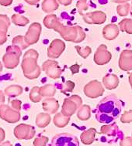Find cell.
Instances as JSON below:
<instances>
[{
    "mask_svg": "<svg viewBox=\"0 0 132 146\" xmlns=\"http://www.w3.org/2000/svg\"><path fill=\"white\" fill-rule=\"evenodd\" d=\"M123 103L114 94L103 98L96 109V118L100 123L110 124L117 118L121 113Z\"/></svg>",
    "mask_w": 132,
    "mask_h": 146,
    "instance_id": "1",
    "label": "cell"
},
{
    "mask_svg": "<svg viewBox=\"0 0 132 146\" xmlns=\"http://www.w3.org/2000/svg\"><path fill=\"white\" fill-rule=\"evenodd\" d=\"M21 67L23 74L27 79L34 80L41 75V67L38 66V59L23 58L21 64Z\"/></svg>",
    "mask_w": 132,
    "mask_h": 146,
    "instance_id": "2",
    "label": "cell"
},
{
    "mask_svg": "<svg viewBox=\"0 0 132 146\" xmlns=\"http://www.w3.org/2000/svg\"><path fill=\"white\" fill-rule=\"evenodd\" d=\"M22 55V50L16 46H9L6 53L3 57L4 65L7 69H14L18 66L19 57Z\"/></svg>",
    "mask_w": 132,
    "mask_h": 146,
    "instance_id": "3",
    "label": "cell"
},
{
    "mask_svg": "<svg viewBox=\"0 0 132 146\" xmlns=\"http://www.w3.org/2000/svg\"><path fill=\"white\" fill-rule=\"evenodd\" d=\"M51 146H79V142L75 135L62 133L53 138Z\"/></svg>",
    "mask_w": 132,
    "mask_h": 146,
    "instance_id": "4",
    "label": "cell"
},
{
    "mask_svg": "<svg viewBox=\"0 0 132 146\" xmlns=\"http://www.w3.org/2000/svg\"><path fill=\"white\" fill-rule=\"evenodd\" d=\"M104 93V88L102 84L97 80H92L84 87V94L89 98H97Z\"/></svg>",
    "mask_w": 132,
    "mask_h": 146,
    "instance_id": "5",
    "label": "cell"
},
{
    "mask_svg": "<svg viewBox=\"0 0 132 146\" xmlns=\"http://www.w3.org/2000/svg\"><path fill=\"white\" fill-rule=\"evenodd\" d=\"M42 70L46 75L52 79H58L62 75V70L58 66V62L51 60H46L42 65Z\"/></svg>",
    "mask_w": 132,
    "mask_h": 146,
    "instance_id": "6",
    "label": "cell"
},
{
    "mask_svg": "<svg viewBox=\"0 0 132 146\" xmlns=\"http://www.w3.org/2000/svg\"><path fill=\"white\" fill-rule=\"evenodd\" d=\"M41 33V25L38 23H34L30 26L27 33L24 36L25 40L29 46L38 42Z\"/></svg>",
    "mask_w": 132,
    "mask_h": 146,
    "instance_id": "7",
    "label": "cell"
},
{
    "mask_svg": "<svg viewBox=\"0 0 132 146\" xmlns=\"http://www.w3.org/2000/svg\"><path fill=\"white\" fill-rule=\"evenodd\" d=\"M0 117L9 122L13 123L19 121L20 114L19 111L14 110L9 105L3 104L0 105Z\"/></svg>",
    "mask_w": 132,
    "mask_h": 146,
    "instance_id": "8",
    "label": "cell"
},
{
    "mask_svg": "<svg viewBox=\"0 0 132 146\" xmlns=\"http://www.w3.org/2000/svg\"><path fill=\"white\" fill-rule=\"evenodd\" d=\"M112 58L111 53L107 50V46L100 45L97 48L94 54V61L98 65H104L108 64Z\"/></svg>",
    "mask_w": 132,
    "mask_h": 146,
    "instance_id": "9",
    "label": "cell"
},
{
    "mask_svg": "<svg viewBox=\"0 0 132 146\" xmlns=\"http://www.w3.org/2000/svg\"><path fill=\"white\" fill-rule=\"evenodd\" d=\"M65 49V42L61 40L56 39L51 42L48 49V56L50 58H58Z\"/></svg>",
    "mask_w": 132,
    "mask_h": 146,
    "instance_id": "10",
    "label": "cell"
},
{
    "mask_svg": "<svg viewBox=\"0 0 132 146\" xmlns=\"http://www.w3.org/2000/svg\"><path fill=\"white\" fill-rule=\"evenodd\" d=\"M56 32L59 33L62 38L66 41L76 42L77 38H78V27H64L63 25H61V27L58 28Z\"/></svg>",
    "mask_w": 132,
    "mask_h": 146,
    "instance_id": "11",
    "label": "cell"
},
{
    "mask_svg": "<svg viewBox=\"0 0 132 146\" xmlns=\"http://www.w3.org/2000/svg\"><path fill=\"white\" fill-rule=\"evenodd\" d=\"M84 21L88 24H103L107 20V16L101 11H96L93 13L83 15Z\"/></svg>",
    "mask_w": 132,
    "mask_h": 146,
    "instance_id": "12",
    "label": "cell"
},
{
    "mask_svg": "<svg viewBox=\"0 0 132 146\" xmlns=\"http://www.w3.org/2000/svg\"><path fill=\"white\" fill-rule=\"evenodd\" d=\"M119 66L124 71L132 70V50H124L122 52L119 60Z\"/></svg>",
    "mask_w": 132,
    "mask_h": 146,
    "instance_id": "13",
    "label": "cell"
},
{
    "mask_svg": "<svg viewBox=\"0 0 132 146\" xmlns=\"http://www.w3.org/2000/svg\"><path fill=\"white\" fill-rule=\"evenodd\" d=\"M42 108L47 112L50 114H54L59 108L58 101L54 98H47L42 102Z\"/></svg>",
    "mask_w": 132,
    "mask_h": 146,
    "instance_id": "14",
    "label": "cell"
},
{
    "mask_svg": "<svg viewBox=\"0 0 132 146\" xmlns=\"http://www.w3.org/2000/svg\"><path fill=\"white\" fill-rule=\"evenodd\" d=\"M119 34V28L115 24H109L103 28V37L108 40L116 39Z\"/></svg>",
    "mask_w": 132,
    "mask_h": 146,
    "instance_id": "15",
    "label": "cell"
},
{
    "mask_svg": "<svg viewBox=\"0 0 132 146\" xmlns=\"http://www.w3.org/2000/svg\"><path fill=\"white\" fill-rule=\"evenodd\" d=\"M78 108L77 104L72 100H71L69 98H65L64 103H63V105H62V113L65 116L70 117L76 112V111Z\"/></svg>",
    "mask_w": 132,
    "mask_h": 146,
    "instance_id": "16",
    "label": "cell"
},
{
    "mask_svg": "<svg viewBox=\"0 0 132 146\" xmlns=\"http://www.w3.org/2000/svg\"><path fill=\"white\" fill-rule=\"evenodd\" d=\"M44 25L48 29H53L57 31L58 28L61 27L62 23L58 21L57 16L54 14H50L47 16L44 19Z\"/></svg>",
    "mask_w": 132,
    "mask_h": 146,
    "instance_id": "17",
    "label": "cell"
},
{
    "mask_svg": "<svg viewBox=\"0 0 132 146\" xmlns=\"http://www.w3.org/2000/svg\"><path fill=\"white\" fill-rule=\"evenodd\" d=\"M103 84L105 88L109 90L115 89L118 86L119 79L116 75L108 74L103 78Z\"/></svg>",
    "mask_w": 132,
    "mask_h": 146,
    "instance_id": "18",
    "label": "cell"
},
{
    "mask_svg": "<svg viewBox=\"0 0 132 146\" xmlns=\"http://www.w3.org/2000/svg\"><path fill=\"white\" fill-rule=\"evenodd\" d=\"M23 88L20 85H10L5 88L4 93L9 98H16L23 93Z\"/></svg>",
    "mask_w": 132,
    "mask_h": 146,
    "instance_id": "19",
    "label": "cell"
},
{
    "mask_svg": "<svg viewBox=\"0 0 132 146\" xmlns=\"http://www.w3.org/2000/svg\"><path fill=\"white\" fill-rule=\"evenodd\" d=\"M42 98H52L56 93V88L54 84H46L40 88Z\"/></svg>",
    "mask_w": 132,
    "mask_h": 146,
    "instance_id": "20",
    "label": "cell"
},
{
    "mask_svg": "<svg viewBox=\"0 0 132 146\" xmlns=\"http://www.w3.org/2000/svg\"><path fill=\"white\" fill-rule=\"evenodd\" d=\"M41 8L44 12L50 13L58 8V3L57 0H44Z\"/></svg>",
    "mask_w": 132,
    "mask_h": 146,
    "instance_id": "21",
    "label": "cell"
},
{
    "mask_svg": "<svg viewBox=\"0 0 132 146\" xmlns=\"http://www.w3.org/2000/svg\"><path fill=\"white\" fill-rule=\"evenodd\" d=\"M29 22L27 17L19 14H14L12 16V23L18 27H25L29 23Z\"/></svg>",
    "mask_w": 132,
    "mask_h": 146,
    "instance_id": "22",
    "label": "cell"
},
{
    "mask_svg": "<svg viewBox=\"0 0 132 146\" xmlns=\"http://www.w3.org/2000/svg\"><path fill=\"white\" fill-rule=\"evenodd\" d=\"M90 114H91V112H90V108L89 105L84 104L78 108V117L79 119L83 120V121L88 120L90 117Z\"/></svg>",
    "mask_w": 132,
    "mask_h": 146,
    "instance_id": "23",
    "label": "cell"
},
{
    "mask_svg": "<svg viewBox=\"0 0 132 146\" xmlns=\"http://www.w3.org/2000/svg\"><path fill=\"white\" fill-rule=\"evenodd\" d=\"M69 119H70V117L65 116L62 113L57 114L54 117V125H56L58 127H64L67 125Z\"/></svg>",
    "mask_w": 132,
    "mask_h": 146,
    "instance_id": "24",
    "label": "cell"
},
{
    "mask_svg": "<svg viewBox=\"0 0 132 146\" xmlns=\"http://www.w3.org/2000/svg\"><path fill=\"white\" fill-rule=\"evenodd\" d=\"M51 121V117L48 114H44V113H41L37 116V124L39 127H45Z\"/></svg>",
    "mask_w": 132,
    "mask_h": 146,
    "instance_id": "25",
    "label": "cell"
},
{
    "mask_svg": "<svg viewBox=\"0 0 132 146\" xmlns=\"http://www.w3.org/2000/svg\"><path fill=\"white\" fill-rule=\"evenodd\" d=\"M30 101L34 103H38L41 101L42 96L40 92V88L39 87H34L31 89L30 92Z\"/></svg>",
    "mask_w": 132,
    "mask_h": 146,
    "instance_id": "26",
    "label": "cell"
},
{
    "mask_svg": "<svg viewBox=\"0 0 132 146\" xmlns=\"http://www.w3.org/2000/svg\"><path fill=\"white\" fill-rule=\"evenodd\" d=\"M95 133H96V131L94 130V128H90V130L84 132L82 135V142L84 144L92 143L93 139H94Z\"/></svg>",
    "mask_w": 132,
    "mask_h": 146,
    "instance_id": "27",
    "label": "cell"
},
{
    "mask_svg": "<svg viewBox=\"0 0 132 146\" xmlns=\"http://www.w3.org/2000/svg\"><path fill=\"white\" fill-rule=\"evenodd\" d=\"M13 45L16 46L21 50L27 49L29 46V45L27 44L25 40L24 36H17L16 37H14L13 40Z\"/></svg>",
    "mask_w": 132,
    "mask_h": 146,
    "instance_id": "28",
    "label": "cell"
},
{
    "mask_svg": "<svg viewBox=\"0 0 132 146\" xmlns=\"http://www.w3.org/2000/svg\"><path fill=\"white\" fill-rule=\"evenodd\" d=\"M120 29L123 32H127L129 34H132V19H125L120 23Z\"/></svg>",
    "mask_w": 132,
    "mask_h": 146,
    "instance_id": "29",
    "label": "cell"
},
{
    "mask_svg": "<svg viewBox=\"0 0 132 146\" xmlns=\"http://www.w3.org/2000/svg\"><path fill=\"white\" fill-rule=\"evenodd\" d=\"M10 26V20L6 15H0V31L7 32L9 27Z\"/></svg>",
    "mask_w": 132,
    "mask_h": 146,
    "instance_id": "30",
    "label": "cell"
},
{
    "mask_svg": "<svg viewBox=\"0 0 132 146\" xmlns=\"http://www.w3.org/2000/svg\"><path fill=\"white\" fill-rule=\"evenodd\" d=\"M76 49L78 54L80 55V56H82L84 59L87 58L90 55V53L92 52L91 48L89 47V46H86V47L82 48L80 46H76Z\"/></svg>",
    "mask_w": 132,
    "mask_h": 146,
    "instance_id": "31",
    "label": "cell"
},
{
    "mask_svg": "<svg viewBox=\"0 0 132 146\" xmlns=\"http://www.w3.org/2000/svg\"><path fill=\"white\" fill-rule=\"evenodd\" d=\"M130 9V5L128 3H125L123 5H120L117 6V13L121 16H126L129 13Z\"/></svg>",
    "mask_w": 132,
    "mask_h": 146,
    "instance_id": "32",
    "label": "cell"
},
{
    "mask_svg": "<svg viewBox=\"0 0 132 146\" xmlns=\"http://www.w3.org/2000/svg\"><path fill=\"white\" fill-rule=\"evenodd\" d=\"M74 88H75V84L72 81L68 80V81H66L64 84L62 85L61 91H62V93L72 92Z\"/></svg>",
    "mask_w": 132,
    "mask_h": 146,
    "instance_id": "33",
    "label": "cell"
},
{
    "mask_svg": "<svg viewBox=\"0 0 132 146\" xmlns=\"http://www.w3.org/2000/svg\"><path fill=\"white\" fill-rule=\"evenodd\" d=\"M77 9L80 15H83L84 11L88 9V5H87L86 0H78L77 3Z\"/></svg>",
    "mask_w": 132,
    "mask_h": 146,
    "instance_id": "34",
    "label": "cell"
},
{
    "mask_svg": "<svg viewBox=\"0 0 132 146\" xmlns=\"http://www.w3.org/2000/svg\"><path fill=\"white\" fill-rule=\"evenodd\" d=\"M38 53L35 50H33V49H30L29 50H27L26 53H25L24 56H23V58H27V57H30V58H34L38 59Z\"/></svg>",
    "mask_w": 132,
    "mask_h": 146,
    "instance_id": "35",
    "label": "cell"
},
{
    "mask_svg": "<svg viewBox=\"0 0 132 146\" xmlns=\"http://www.w3.org/2000/svg\"><path fill=\"white\" fill-rule=\"evenodd\" d=\"M78 27V38H77V40L76 41V43H78V42H80L82 41H83L85 40V38H86V33H84L83 29L82 28L80 27Z\"/></svg>",
    "mask_w": 132,
    "mask_h": 146,
    "instance_id": "36",
    "label": "cell"
},
{
    "mask_svg": "<svg viewBox=\"0 0 132 146\" xmlns=\"http://www.w3.org/2000/svg\"><path fill=\"white\" fill-rule=\"evenodd\" d=\"M10 104L12 108H13L14 110H16V111H19L21 108L22 102L19 100H13L10 102Z\"/></svg>",
    "mask_w": 132,
    "mask_h": 146,
    "instance_id": "37",
    "label": "cell"
},
{
    "mask_svg": "<svg viewBox=\"0 0 132 146\" xmlns=\"http://www.w3.org/2000/svg\"><path fill=\"white\" fill-rule=\"evenodd\" d=\"M121 121L123 122H128L132 121V111H126L124 114L122 116Z\"/></svg>",
    "mask_w": 132,
    "mask_h": 146,
    "instance_id": "38",
    "label": "cell"
},
{
    "mask_svg": "<svg viewBox=\"0 0 132 146\" xmlns=\"http://www.w3.org/2000/svg\"><path fill=\"white\" fill-rule=\"evenodd\" d=\"M69 98H70L71 100H72V101H74L76 104H77V106H78V108L82 105V98L79 97V96L72 95V96H71Z\"/></svg>",
    "mask_w": 132,
    "mask_h": 146,
    "instance_id": "39",
    "label": "cell"
},
{
    "mask_svg": "<svg viewBox=\"0 0 132 146\" xmlns=\"http://www.w3.org/2000/svg\"><path fill=\"white\" fill-rule=\"evenodd\" d=\"M7 40V36H6V33L0 31V46L3 45Z\"/></svg>",
    "mask_w": 132,
    "mask_h": 146,
    "instance_id": "40",
    "label": "cell"
},
{
    "mask_svg": "<svg viewBox=\"0 0 132 146\" xmlns=\"http://www.w3.org/2000/svg\"><path fill=\"white\" fill-rule=\"evenodd\" d=\"M79 65L77 64H74V65H72V66H70V70L71 71H72V73L73 74H77V73H78L79 72Z\"/></svg>",
    "mask_w": 132,
    "mask_h": 146,
    "instance_id": "41",
    "label": "cell"
},
{
    "mask_svg": "<svg viewBox=\"0 0 132 146\" xmlns=\"http://www.w3.org/2000/svg\"><path fill=\"white\" fill-rule=\"evenodd\" d=\"M13 3V0H0V5L3 6H9Z\"/></svg>",
    "mask_w": 132,
    "mask_h": 146,
    "instance_id": "42",
    "label": "cell"
},
{
    "mask_svg": "<svg viewBox=\"0 0 132 146\" xmlns=\"http://www.w3.org/2000/svg\"><path fill=\"white\" fill-rule=\"evenodd\" d=\"M72 0H58V2H59V3H61V4H62L63 5H70L71 3H72Z\"/></svg>",
    "mask_w": 132,
    "mask_h": 146,
    "instance_id": "43",
    "label": "cell"
},
{
    "mask_svg": "<svg viewBox=\"0 0 132 146\" xmlns=\"http://www.w3.org/2000/svg\"><path fill=\"white\" fill-rule=\"evenodd\" d=\"M25 1L30 5H36L40 2V0H25Z\"/></svg>",
    "mask_w": 132,
    "mask_h": 146,
    "instance_id": "44",
    "label": "cell"
},
{
    "mask_svg": "<svg viewBox=\"0 0 132 146\" xmlns=\"http://www.w3.org/2000/svg\"><path fill=\"white\" fill-rule=\"evenodd\" d=\"M111 1L113 2V3H125V2H127V1H129V0H111Z\"/></svg>",
    "mask_w": 132,
    "mask_h": 146,
    "instance_id": "45",
    "label": "cell"
},
{
    "mask_svg": "<svg viewBox=\"0 0 132 146\" xmlns=\"http://www.w3.org/2000/svg\"><path fill=\"white\" fill-rule=\"evenodd\" d=\"M3 131L2 130V128H0V141L3 139Z\"/></svg>",
    "mask_w": 132,
    "mask_h": 146,
    "instance_id": "46",
    "label": "cell"
},
{
    "mask_svg": "<svg viewBox=\"0 0 132 146\" xmlns=\"http://www.w3.org/2000/svg\"><path fill=\"white\" fill-rule=\"evenodd\" d=\"M129 82L130 84H131V88H132V73L130 74L129 76Z\"/></svg>",
    "mask_w": 132,
    "mask_h": 146,
    "instance_id": "47",
    "label": "cell"
},
{
    "mask_svg": "<svg viewBox=\"0 0 132 146\" xmlns=\"http://www.w3.org/2000/svg\"><path fill=\"white\" fill-rule=\"evenodd\" d=\"M3 71V64L0 62V73Z\"/></svg>",
    "mask_w": 132,
    "mask_h": 146,
    "instance_id": "48",
    "label": "cell"
},
{
    "mask_svg": "<svg viewBox=\"0 0 132 146\" xmlns=\"http://www.w3.org/2000/svg\"><path fill=\"white\" fill-rule=\"evenodd\" d=\"M131 16H132V6H131Z\"/></svg>",
    "mask_w": 132,
    "mask_h": 146,
    "instance_id": "49",
    "label": "cell"
}]
</instances>
